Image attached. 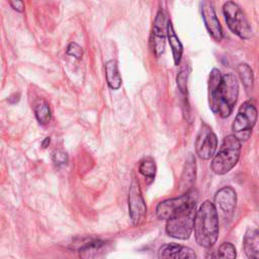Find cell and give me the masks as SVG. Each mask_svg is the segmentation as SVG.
I'll return each instance as SVG.
<instances>
[{
  "mask_svg": "<svg viewBox=\"0 0 259 259\" xmlns=\"http://www.w3.org/2000/svg\"><path fill=\"white\" fill-rule=\"evenodd\" d=\"M239 95V83L232 73L222 75L221 71L213 68L208 76L207 96L209 108L213 113L226 118L233 112Z\"/></svg>",
  "mask_w": 259,
  "mask_h": 259,
  "instance_id": "1",
  "label": "cell"
},
{
  "mask_svg": "<svg viewBox=\"0 0 259 259\" xmlns=\"http://www.w3.org/2000/svg\"><path fill=\"white\" fill-rule=\"evenodd\" d=\"M193 231L195 241L201 247L210 248L217 242L220 232L219 214L211 201H203L196 210Z\"/></svg>",
  "mask_w": 259,
  "mask_h": 259,
  "instance_id": "2",
  "label": "cell"
},
{
  "mask_svg": "<svg viewBox=\"0 0 259 259\" xmlns=\"http://www.w3.org/2000/svg\"><path fill=\"white\" fill-rule=\"evenodd\" d=\"M242 149V142L233 134L224 138L219 152L213 156L210 168L213 173L224 175L230 172L238 163Z\"/></svg>",
  "mask_w": 259,
  "mask_h": 259,
  "instance_id": "3",
  "label": "cell"
},
{
  "mask_svg": "<svg viewBox=\"0 0 259 259\" xmlns=\"http://www.w3.org/2000/svg\"><path fill=\"white\" fill-rule=\"evenodd\" d=\"M196 201H192L166 221L165 230L168 236L179 240H186L190 237L194 228Z\"/></svg>",
  "mask_w": 259,
  "mask_h": 259,
  "instance_id": "4",
  "label": "cell"
},
{
  "mask_svg": "<svg viewBox=\"0 0 259 259\" xmlns=\"http://www.w3.org/2000/svg\"><path fill=\"white\" fill-rule=\"evenodd\" d=\"M258 118V110L254 103L250 100L245 101L238 110V113L233 121V135L241 142L247 141Z\"/></svg>",
  "mask_w": 259,
  "mask_h": 259,
  "instance_id": "5",
  "label": "cell"
},
{
  "mask_svg": "<svg viewBox=\"0 0 259 259\" xmlns=\"http://www.w3.org/2000/svg\"><path fill=\"white\" fill-rule=\"evenodd\" d=\"M223 13L230 30L242 39H249L252 36V28L250 23L241 9V7L233 1H228L223 6Z\"/></svg>",
  "mask_w": 259,
  "mask_h": 259,
  "instance_id": "6",
  "label": "cell"
},
{
  "mask_svg": "<svg viewBox=\"0 0 259 259\" xmlns=\"http://www.w3.org/2000/svg\"><path fill=\"white\" fill-rule=\"evenodd\" d=\"M195 152L202 160H209L215 155L218 138L212 128L205 122H201L195 139Z\"/></svg>",
  "mask_w": 259,
  "mask_h": 259,
  "instance_id": "7",
  "label": "cell"
},
{
  "mask_svg": "<svg viewBox=\"0 0 259 259\" xmlns=\"http://www.w3.org/2000/svg\"><path fill=\"white\" fill-rule=\"evenodd\" d=\"M128 213L135 226H139L147 214V205L142 194L140 182L135 176L131 181L128 189Z\"/></svg>",
  "mask_w": 259,
  "mask_h": 259,
  "instance_id": "8",
  "label": "cell"
},
{
  "mask_svg": "<svg viewBox=\"0 0 259 259\" xmlns=\"http://www.w3.org/2000/svg\"><path fill=\"white\" fill-rule=\"evenodd\" d=\"M197 200L196 194L193 191H188L178 197L170 198L161 201L156 208V214L159 220H168L180 209L187 206L192 201Z\"/></svg>",
  "mask_w": 259,
  "mask_h": 259,
  "instance_id": "9",
  "label": "cell"
},
{
  "mask_svg": "<svg viewBox=\"0 0 259 259\" xmlns=\"http://www.w3.org/2000/svg\"><path fill=\"white\" fill-rule=\"evenodd\" d=\"M167 23L166 15L163 10H159L150 36V47L153 54L159 58L165 50V41L167 37Z\"/></svg>",
  "mask_w": 259,
  "mask_h": 259,
  "instance_id": "10",
  "label": "cell"
},
{
  "mask_svg": "<svg viewBox=\"0 0 259 259\" xmlns=\"http://www.w3.org/2000/svg\"><path fill=\"white\" fill-rule=\"evenodd\" d=\"M200 10L207 32L215 41H221L223 39V29L212 3L210 1L200 2Z\"/></svg>",
  "mask_w": 259,
  "mask_h": 259,
  "instance_id": "11",
  "label": "cell"
},
{
  "mask_svg": "<svg viewBox=\"0 0 259 259\" xmlns=\"http://www.w3.org/2000/svg\"><path fill=\"white\" fill-rule=\"evenodd\" d=\"M214 206L225 218H230L236 208L237 193L231 186L219 189L214 195Z\"/></svg>",
  "mask_w": 259,
  "mask_h": 259,
  "instance_id": "12",
  "label": "cell"
},
{
  "mask_svg": "<svg viewBox=\"0 0 259 259\" xmlns=\"http://www.w3.org/2000/svg\"><path fill=\"white\" fill-rule=\"evenodd\" d=\"M158 259H196V255L187 246L170 243L163 245L159 249Z\"/></svg>",
  "mask_w": 259,
  "mask_h": 259,
  "instance_id": "13",
  "label": "cell"
},
{
  "mask_svg": "<svg viewBox=\"0 0 259 259\" xmlns=\"http://www.w3.org/2000/svg\"><path fill=\"white\" fill-rule=\"evenodd\" d=\"M110 252V245L107 242L96 240L84 244L79 249L80 259H106Z\"/></svg>",
  "mask_w": 259,
  "mask_h": 259,
  "instance_id": "14",
  "label": "cell"
},
{
  "mask_svg": "<svg viewBox=\"0 0 259 259\" xmlns=\"http://www.w3.org/2000/svg\"><path fill=\"white\" fill-rule=\"evenodd\" d=\"M196 175V163L192 154H189L185 160L184 168L179 181V188L182 192H188L192 186Z\"/></svg>",
  "mask_w": 259,
  "mask_h": 259,
  "instance_id": "15",
  "label": "cell"
},
{
  "mask_svg": "<svg viewBox=\"0 0 259 259\" xmlns=\"http://www.w3.org/2000/svg\"><path fill=\"white\" fill-rule=\"evenodd\" d=\"M243 249L248 259H259V231L248 229L243 239Z\"/></svg>",
  "mask_w": 259,
  "mask_h": 259,
  "instance_id": "16",
  "label": "cell"
},
{
  "mask_svg": "<svg viewBox=\"0 0 259 259\" xmlns=\"http://www.w3.org/2000/svg\"><path fill=\"white\" fill-rule=\"evenodd\" d=\"M167 39H168V42H169L171 51H172L174 64H175V66H178L182 59L183 46L174 30V26H173V23L171 20H168V23H167Z\"/></svg>",
  "mask_w": 259,
  "mask_h": 259,
  "instance_id": "17",
  "label": "cell"
},
{
  "mask_svg": "<svg viewBox=\"0 0 259 259\" xmlns=\"http://www.w3.org/2000/svg\"><path fill=\"white\" fill-rule=\"evenodd\" d=\"M105 76L107 84L112 90H117L120 88L122 80L117 62L115 60H109L105 63Z\"/></svg>",
  "mask_w": 259,
  "mask_h": 259,
  "instance_id": "18",
  "label": "cell"
},
{
  "mask_svg": "<svg viewBox=\"0 0 259 259\" xmlns=\"http://www.w3.org/2000/svg\"><path fill=\"white\" fill-rule=\"evenodd\" d=\"M237 72L246 91H251L254 87V74L252 68L246 63H241L237 67Z\"/></svg>",
  "mask_w": 259,
  "mask_h": 259,
  "instance_id": "19",
  "label": "cell"
},
{
  "mask_svg": "<svg viewBox=\"0 0 259 259\" xmlns=\"http://www.w3.org/2000/svg\"><path fill=\"white\" fill-rule=\"evenodd\" d=\"M139 172L147 179L153 180L157 172V166L154 159L151 157H147L144 160H142L139 166Z\"/></svg>",
  "mask_w": 259,
  "mask_h": 259,
  "instance_id": "20",
  "label": "cell"
},
{
  "mask_svg": "<svg viewBox=\"0 0 259 259\" xmlns=\"http://www.w3.org/2000/svg\"><path fill=\"white\" fill-rule=\"evenodd\" d=\"M35 117L40 124H47L52 118V112L49 104L46 101H40L34 107Z\"/></svg>",
  "mask_w": 259,
  "mask_h": 259,
  "instance_id": "21",
  "label": "cell"
},
{
  "mask_svg": "<svg viewBox=\"0 0 259 259\" xmlns=\"http://www.w3.org/2000/svg\"><path fill=\"white\" fill-rule=\"evenodd\" d=\"M237 251L230 242L223 243L218 249V259H236Z\"/></svg>",
  "mask_w": 259,
  "mask_h": 259,
  "instance_id": "22",
  "label": "cell"
},
{
  "mask_svg": "<svg viewBox=\"0 0 259 259\" xmlns=\"http://www.w3.org/2000/svg\"><path fill=\"white\" fill-rule=\"evenodd\" d=\"M187 78H188V72L187 69L184 67L180 70V72L177 75L176 78V82H177V86L180 90L181 93H186L187 91Z\"/></svg>",
  "mask_w": 259,
  "mask_h": 259,
  "instance_id": "23",
  "label": "cell"
},
{
  "mask_svg": "<svg viewBox=\"0 0 259 259\" xmlns=\"http://www.w3.org/2000/svg\"><path fill=\"white\" fill-rule=\"evenodd\" d=\"M66 53L71 56L74 57L77 60H81L82 56H83V49L75 41H72L68 45L67 49H66Z\"/></svg>",
  "mask_w": 259,
  "mask_h": 259,
  "instance_id": "24",
  "label": "cell"
},
{
  "mask_svg": "<svg viewBox=\"0 0 259 259\" xmlns=\"http://www.w3.org/2000/svg\"><path fill=\"white\" fill-rule=\"evenodd\" d=\"M53 159L57 165H64L68 161V155L63 150H56L53 154Z\"/></svg>",
  "mask_w": 259,
  "mask_h": 259,
  "instance_id": "25",
  "label": "cell"
},
{
  "mask_svg": "<svg viewBox=\"0 0 259 259\" xmlns=\"http://www.w3.org/2000/svg\"><path fill=\"white\" fill-rule=\"evenodd\" d=\"M9 5L16 10L17 12H22L24 10V3L23 1H19V0H14V1H9Z\"/></svg>",
  "mask_w": 259,
  "mask_h": 259,
  "instance_id": "26",
  "label": "cell"
},
{
  "mask_svg": "<svg viewBox=\"0 0 259 259\" xmlns=\"http://www.w3.org/2000/svg\"><path fill=\"white\" fill-rule=\"evenodd\" d=\"M50 138L48 137V138H46L44 141H42V143H41V146H42V148H47L48 146H49V144H50Z\"/></svg>",
  "mask_w": 259,
  "mask_h": 259,
  "instance_id": "27",
  "label": "cell"
},
{
  "mask_svg": "<svg viewBox=\"0 0 259 259\" xmlns=\"http://www.w3.org/2000/svg\"><path fill=\"white\" fill-rule=\"evenodd\" d=\"M206 259H218L213 253H209L207 256H206Z\"/></svg>",
  "mask_w": 259,
  "mask_h": 259,
  "instance_id": "28",
  "label": "cell"
}]
</instances>
